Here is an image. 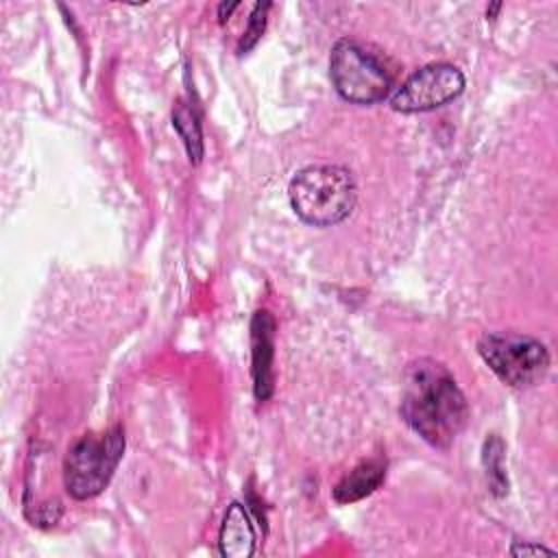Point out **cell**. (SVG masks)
I'll list each match as a JSON object with an SVG mask.
<instances>
[{"instance_id": "6da1fadb", "label": "cell", "mask_w": 558, "mask_h": 558, "mask_svg": "<svg viewBox=\"0 0 558 558\" xmlns=\"http://www.w3.org/2000/svg\"><path fill=\"white\" fill-rule=\"evenodd\" d=\"M399 412L414 434L438 449H447L469 421L464 392L451 371L432 357L408 364Z\"/></svg>"}, {"instance_id": "7a4b0ae2", "label": "cell", "mask_w": 558, "mask_h": 558, "mask_svg": "<svg viewBox=\"0 0 558 558\" xmlns=\"http://www.w3.org/2000/svg\"><path fill=\"white\" fill-rule=\"evenodd\" d=\"M288 198L303 222L333 227L355 209L357 187L342 166H307L292 177Z\"/></svg>"}, {"instance_id": "3957f363", "label": "cell", "mask_w": 558, "mask_h": 558, "mask_svg": "<svg viewBox=\"0 0 558 558\" xmlns=\"http://www.w3.org/2000/svg\"><path fill=\"white\" fill-rule=\"evenodd\" d=\"M329 78L344 100L373 105L390 94L397 70L381 50L360 39L342 37L329 54Z\"/></svg>"}, {"instance_id": "277c9868", "label": "cell", "mask_w": 558, "mask_h": 558, "mask_svg": "<svg viewBox=\"0 0 558 558\" xmlns=\"http://www.w3.org/2000/svg\"><path fill=\"white\" fill-rule=\"evenodd\" d=\"M124 445V429L120 425L81 436L63 458V486L68 495L78 501L96 497L113 477Z\"/></svg>"}, {"instance_id": "5b68a950", "label": "cell", "mask_w": 558, "mask_h": 558, "mask_svg": "<svg viewBox=\"0 0 558 558\" xmlns=\"http://www.w3.org/2000/svg\"><path fill=\"white\" fill-rule=\"evenodd\" d=\"M477 353L504 384L514 388L534 386L549 371L547 347L517 331H486L477 340Z\"/></svg>"}, {"instance_id": "8992f818", "label": "cell", "mask_w": 558, "mask_h": 558, "mask_svg": "<svg viewBox=\"0 0 558 558\" xmlns=\"http://www.w3.org/2000/svg\"><path fill=\"white\" fill-rule=\"evenodd\" d=\"M464 89V74L451 63H429L410 74L390 96V107L401 113L438 109Z\"/></svg>"}, {"instance_id": "52a82bcc", "label": "cell", "mask_w": 558, "mask_h": 558, "mask_svg": "<svg viewBox=\"0 0 558 558\" xmlns=\"http://www.w3.org/2000/svg\"><path fill=\"white\" fill-rule=\"evenodd\" d=\"M275 316L268 310H257L251 318V377L257 401H268L275 390Z\"/></svg>"}, {"instance_id": "ba28073f", "label": "cell", "mask_w": 558, "mask_h": 558, "mask_svg": "<svg viewBox=\"0 0 558 558\" xmlns=\"http://www.w3.org/2000/svg\"><path fill=\"white\" fill-rule=\"evenodd\" d=\"M255 527L246 506L233 501L227 506L220 532H218V551L225 558H251L255 554Z\"/></svg>"}, {"instance_id": "9c48e42d", "label": "cell", "mask_w": 558, "mask_h": 558, "mask_svg": "<svg viewBox=\"0 0 558 558\" xmlns=\"http://www.w3.org/2000/svg\"><path fill=\"white\" fill-rule=\"evenodd\" d=\"M384 477H386L384 460H364L333 486L331 495L338 504H353L375 493L381 486Z\"/></svg>"}, {"instance_id": "30bf717a", "label": "cell", "mask_w": 558, "mask_h": 558, "mask_svg": "<svg viewBox=\"0 0 558 558\" xmlns=\"http://www.w3.org/2000/svg\"><path fill=\"white\" fill-rule=\"evenodd\" d=\"M172 126L177 129L179 137L183 140L190 161L201 163L205 148H203V133H201V122H198L196 111L185 102H177L174 111H172Z\"/></svg>"}, {"instance_id": "8fae6325", "label": "cell", "mask_w": 558, "mask_h": 558, "mask_svg": "<svg viewBox=\"0 0 558 558\" xmlns=\"http://www.w3.org/2000/svg\"><path fill=\"white\" fill-rule=\"evenodd\" d=\"M501 460H504V445H501V440L497 436L486 438V442H484V464H486L490 488H493V493L497 497L508 490V477H506Z\"/></svg>"}, {"instance_id": "7c38bea8", "label": "cell", "mask_w": 558, "mask_h": 558, "mask_svg": "<svg viewBox=\"0 0 558 558\" xmlns=\"http://www.w3.org/2000/svg\"><path fill=\"white\" fill-rule=\"evenodd\" d=\"M272 4L270 2H255L253 4V11H251V17H248V24L244 28V35L238 44V54H244L248 52L257 41L259 37L264 35V28H266V15H268V9Z\"/></svg>"}, {"instance_id": "4fadbf2b", "label": "cell", "mask_w": 558, "mask_h": 558, "mask_svg": "<svg viewBox=\"0 0 558 558\" xmlns=\"http://www.w3.org/2000/svg\"><path fill=\"white\" fill-rule=\"evenodd\" d=\"M63 514V506L59 499H50V501H44L37 506V510L33 514H26L33 523L46 527V525H54Z\"/></svg>"}, {"instance_id": "5bb4252c", "label": "cell", "mask_w": 558, "mask_h": 558, "mask_svg": "<svg viewBox=\"0 0 558 558\" xmlns=\"http://www.w3.org/2000/svg\"><path fill=\"white\" fill-rule=\"evenodd\" d=\"M510 554L512 556H556L554 549H547L536 543H519V541L510 547Z\"/></svg>"}, {"instance_id": "9a60e30c", "label": "cell", "mask_w": 558, "mask_h": 558, "mask_svg": "<svg viewBox=\"0 0 558 558\" xmlns=\"http://www.w3.org/2000/svg\"><path fill=\"white\" fill-rule=\"evenodd\" d=\"M238 7H240L238 2H229V4H227V2H222V4L218 7V22H220V24H225Z\"/></svg>"}, {"instance_id": "2e32d148", "label": "cell", "mask_w": 558, "mask_h": 558, "mask_svg": "<svg viewBox=\"0 0 558 558\" xmlns=\"http://www.w3.org/2000/svg\"><path fill=\"white\" fill-rule=\"evenodd\" d=\"M499 9H501V2H495V4H490V7L486 9V15H488V17H495V13H497Z\"/></svg>"}]
</instances>
